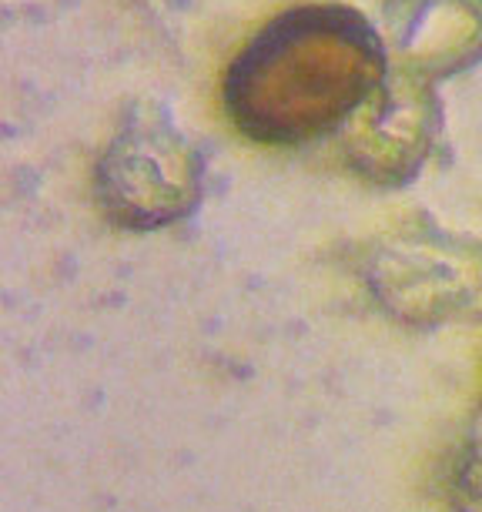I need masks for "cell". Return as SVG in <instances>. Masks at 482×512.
Instances as JSON below:
<instances>
[{
  "label": "cell",
  "instance_id": "1",
  "mask_svg": "<svg viewBox=\"0 0 482 512\" xmlns=\"http://www.w3.org/2000/svg\"><path fill=\"white\" fill-rule=\"evenodd\" d=\"M385 54L362 14L305 4L245 44L225 77V108L262 144H305L345 124L379 91Z\"/></svg>",
  "mask_w": 482,
  "mask_h": 512
}]
</instances>
